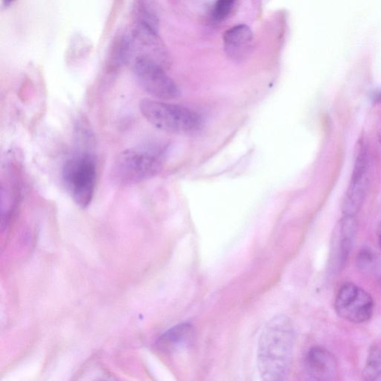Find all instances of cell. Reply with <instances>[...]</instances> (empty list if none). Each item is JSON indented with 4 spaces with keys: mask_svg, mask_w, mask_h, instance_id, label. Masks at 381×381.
<instances>
[{
    "mask_svg": "<svg viewBox=\"0 0 381 381\" xmlns=\"http://www.w3.org/2000/svg\"><path fill=\"white\" fill-rule=\"evenodd\" d=\"M294 329L285 315L271 319L258 342L257 364L262 380L279 381L287 376L292 359Z\"/></svg>",
    "mask_w": 381,
    "mask_h": 381,
    "instance_id": "1",
    "label": "cell"
},
{
    "mask_svg": "<svg viewBox=\"0 0 381 381\" xmlns=\"http://www.w3.org/2000/svg\"><path fill=\"white\" fill-rule=\"evenodd\" d=\"M163 160L157 151L140 148L125 150L118 155L111 169L114 184L128 186L145 182L157 176L162 169Z\"/></svg>",
    "mask_w": 381,
    "mask_h": 381,
    "instance_id": "2",
    "label": "cell"
},
{
    "mask_svg": "<svg viewBox=\"0 0 381 381\" xmlns=\"http://www.w3.org/2000/svg\"><path fill=\"white\" fill-rule=\"evenodd\" d=\"M139 110L146 120L163 132L189 134L202 125L200 116L183 106L153 99H142Z\"/></svg>",
    "mask_w": 381,
    "mask_h": 381,
    "instance_id": "3",
    "label": "cell"
},
{
    "mask_svg": "<svg viewBox=\"0 0 381 381\" xmlns=\"http://www.w3.org/2000/svg\"><path fill=\"white\" fill-rule=\"evenodd\" d=\"M63 181L71 198L83 208L93 199L97 181V164L90 154H80L69 159L62 171Z\"/></svg>",
    "mask_w": 381,
    "mask_h": 381,
    "instance_id": "4",
    "label": "cell"
},
{
    "mask_svg": "<svg viewBox=\"0 0 381 381\" xmlns=\"http://www.w3.org/2000/svg\"><path fill=\"white\" fill-rule=\"evenodd\" d=\"M133 70L141 87L153 97L172 100L180 95L181 91L176 83L154 60L139 56L135 59Z\"/></svg>",
    "mask_w": 381,
    "mask_h": 381,
    "instance_id": "5",
    "label": "cell"
},
{
    "mask_svg": "<svg viewBox=\"0 0 381 381\" xmlns=\"http://www.w3.org/2000/svg\"><path fill=\"white\" fill-rule=\"evenodd\" d=\"M374 305L372 296L353 283L342 286L335 303L337 314L354 324H363L370 319Z\"/></svg>",
    "mask_w": 381,
    "mask_h": 381,
    "instance_id": "6",
    "label": "cell"
},
{
    "mask_svg": "<svg viewBox=\"0 0 381 381\" xmlns=\"http://www.w3.org/2000/svg\"><path fill=\"white\" fill-rule=\"evenodd\" d=\"M356 230L354 217L344 214L333 233L331 256L333 270L342 268L347 261L353 246Z\"/></svg>",
    "mask_w": 381,
    "mask_h": 381,
    "instance_id": "7",
    "label": "cell"
},
{
    "mask_svg": "<svg viewBox=\"0 0 381 381\" xmlns=\"http://www.w3.org/2000/svg\"><path fill=\"white\" fill-rule=\"evenodd\" d=\"M307 375L313 380L331 381L337 378V360L329 351L321 347H314L308 352L305 361Z\"/></svg>",
    "mask_w": 381,
    "mask_h": 381,
    "instance_id": "8",
    "label": "cell"
},
{
    "mask_svg": "<svg viewBox=\"0 0 381 381\" xmlns=\"http://www.w3.org/2000/svg\"><path fill=\"white\" fill-rule=\"evenodd\" d=\"M367 162L362 151L356 158L350 186L344 200L343 212L345 216H354L361 207L366 186Z\"/></svg>",
    "mask_w": 381,
    "mask_h": 381,
    "instance_id": "9",
    "label": "cell"
},
{
    "mask_svg": "<svg viewBox=\"0 0 381 381\" xmlns=\"http://www.w3.org/2000/svg\"><path fill=\"white\" fill-rule=\"evenodd\" d=\"M223 41L226 54L234 61H242L251 52L254 34L248 26L241 24L226 31Z\"/></svg>",
    "mask_w": 381,
    "mask_h": 381,
    "instance_id": "10",
    "label": "cell"
},
{
    "mask_svg": "<svg viewBox=\"0 0 381 381\" xmlns=\"http://www.w3.org/2000/svg\"><path fill=\"white\" fill-rule=\"evenodd\" d=\"M193 336V327L188 324H183L166 331L158 340L160 347L166 351L181 349Z\"/></svg>",
    "mask_w": 381,
    "mask_h": 381,
    "instance_id": "11",
    "label": "cell"
},
{
    "mask_svg": "<svg viewBox=\"0 0 381 381\" xmlns=\"http://www.w3.org/2000/svg\"><path fill=\"white\" fill-rule=\"evenodd\" d=\"M363 375L366 380H381V349L377 345L368 350Z\"/></svg>",
    "mask_w": 381,
    "mask_h": 381,
    "instance_id": "12",
    "label": "cell"
},
{
    "mask_svg": "<svg viewBox=\"0 0 381 381\" xmlns=\"http://www.w3.org/2000/svg\"><path fill=\"white\" fill-rule=\"evenodd\" d=\"M237 0H217L213 10V18L216 21H222L230 15Z\"/></svg>",
    "mask_w": 381,
    "mask_h": 381,
    "instance_id": "13",
    "label": "cell"
},
{
    "mask_svg": "<svg viewBox=\"0 0 381 381\" xmlns=\"http://www.w3.org/2000/svg\"><path fill=\"white\" fill-rule=\"evenodd\" d=\"M367 250L365 249L360 256L359 263H361L363 268H368L373 264V255L370 252L367 251Z\"/></svg>",
    "mask_w": 381,
    "mask_h": 381,
    "instance_id": "14",
    "label": "cell"
},
{
    "mask_svg": "<svg viewBox=\"0 0 381 381\" xmlns=\"http://www.w3.org/2000/svg\"><path fill=\"white\" fill-rule=\"evenodd\" d=\"M378 238H379V242L381 247V224L379 226L378 229Z\"/></svg>",
    "mask_w": 381,
    "mask_h": 381,
    "instance_id": "15",
    "label": "cell"
},
{
    "mask_svg": "<svg viewBox=\"0 0 381 381\" xmlns=\"http://www.w3.org/2000/svg\"><path fill=\"white\" fill-rule=\"evenodd\" d=\"M378 139H379V141H380V143L381 144V129H380V132L378 134Z\"/></svg>",
    "mask_w": 381,
    "mask_h": 381,
    "instance_id": "16",
    "label": "cell"
}]
</instances>
